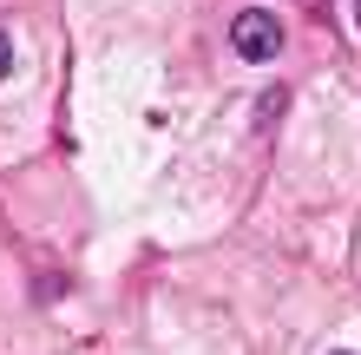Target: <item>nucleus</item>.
Listing matches in <instances>:
<instances>
[{
    "label": "nucleus",
    "mask_w": 361,
    "mask_h": 355,
    "mask_svg": "<svg viewBox=\"0 0 361 355\" xmlns=\"http://www.w3.org/2000/svg\"><path fill=\"white\" fill-rule=\"evenodd\" d=\"M230 47H237L243 59H257V66L276 59V53H283V27H276V13L269 7H243L237 20H230Z\"/></svg>",
    "instance_id": "1"
},
{
    "label": "nucleus",
    "mask_w": 361,
    "mask_h": 355,
    "mask_svg": "<svg viewBox=\"0 0 361 355\" xmlns=\"http://www.w3.org/2000/svg\"><path fill=\"white\" fill-rule=\"evenodd\" d=\"M7 66H13V33L0 27V79H7Z\"/></svg>",
    "instance_id": "2"
},
{
    "label": "nucleus",
    "mask_w": 361,
    "mask_h": 355,
    "mask_svg": "<svg viewBox=\"0 0 361 355\" xmlns=\"http://www.w3.org/2000/svg\"><path fill=\"white\" fill-rule=\"evenodd\" d=\"M335 355H355V349H335Z\"/></svg>",
    "instance_id": "3"
}]
</instances>
